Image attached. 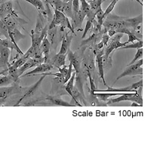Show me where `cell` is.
<instances>
[{
  "instance_id": "obj_1",
  "label": "cell",
  "mask_w": 151,
  "mask_h": 151,
  "mask_svg": "<svg viewBox=\"0 0 151 151\" xmlns=\"http://www.w3.org/2000/svg\"><path fill=\"white\" fill-rule=\"evenodd\" d=\"M54 12H55V14H54L53 19L48 25V29H52L57 26H60L61 32H64V29L65 28H68L72 32V33L75 34V29L72 26L70 21H69L68 17L64 15L63 12H59L56 9H54Z\"/></svg>"
},
{
  "instance_id": "obj_2",
  "label": "cell",
  "mask_w": 151,
  "mask_h": 151,
  "mask_svg": "<svg viewBox=\"0 0 151 151\" xmlns=\"http://www.w3.org/2000/svg\"><path fill=\"white\" fill-rule=\"evenodd\" d=\"M132 101V102H136L140 105V106H143V98L142 95L137 93H131L129 92V94H122L120 97H119L117 98H113V99H109L107 103L106 104V105H111L113 104L119 103L122 101Z\"/></svg>"
},
{
  "instance_id": "obj_3",
  "label": "cell",
  "mask_w": 151,
  "mask_h": 151,
  "mask_svg": "<svg viewBox=\"0 0 151 151\" xmlns=\"http://www.w3.org/2000/svg\"><path fill=\"white\" fill-rule=\"evenodd\" d=\"M143 59H140L137 61H136L134 64L128 65V67L124 70L123 72L116 79L114 83H116L119 79L121 78L125 77V76H135V75H142L143 74Z\"/></svg>"
},
{
  "instance_id": "obj_4",
  "label": "cell",
  "mask_w": 151,
  "mask_h": 151,
  "mask_svg": "<svg viewBox=\"0 0 151 151\" xmlns=\"http://www.w3.org/2000/svg\"><path fill=\"white\" fill-rule=\"evenodd\" d=\"M50 73H42V77L40 78V79H39V80H38L36 83H35V84H33V86H31L30 87H29V88H28L27 91H26V93L24 94V96H23L22 98L20 99V101H19L17 102V103L14 106H17L18 104H20V103H21L22 101H24V99H26V98H30V97L33 96V94L36 93V91L39 89V88L40 87V86H41L42 83V81L44 80V79L46 77V76H50Z\"/></svg>"
},
{
  "instance_id": "obj_5",
  "label": "cell",
  "mask_w": 151,
  "mask_h": 151,
  "mask_svg": "<svg viewBox=\"0 0 151 151\" xmlns=\"http://www.w3.org/2000/svg\"><path fill=\"white\" fill-rule=\"evenodd\" d=\"M21 91V87L14 83V85L12 86H3L0 87V98H7L9 97L14 95V94H18Z\"/></svg>"
},
{
  "instance_id": "obj_6",
  "label": "cell",
  "mask_w": 151,
  "mask_h": 151,
  "mask_svg": "<svg viewBox=\"0 0 151 151\" xmlns=\"http://www.w3.org/2000/svg\"><path fill=\"white\" fill-rule=\"evenodd\" d=\"M67 55L68 57L70 62L72 64L76 74H80L81 72H82V67H81L82 60H81V58H79V55L76 53H73V52H71L70 50H69L67 52Z\"/></svg>"
},
{
  "instance_id": "obj_7",
  "label": "cell",
  "mask_w": 151,
  "mask_h": 151,
  "mask_svg": "<svg viewBox=\"0 0 151 151\" xmlns=\"http://www.w3.org/2000/svg\"><path fill=\"white\" fill-rule=\"evenodd\" d=\"M44 63V57H42V58L40 59H36V58H29L27 60L25 63L24 64V65L21 66L20 68H18V75L21 78V76L23 75V73H24V71H26L29 68H32V67H36V66L40 65V64Z\"/></svg>"
},
{
  "instance_id": "obj_8",
  "label": "cell",
  "mask_w": 151,
  "mask_h": 151,
  "mask_svg": "<svg viewBox=\"0 0 151 151\" xmlns=\"http://www.w3.org/2000/svg\"><path fill=\"white\" fill-rule=\"evenodd\" d=\"M54 66L51 64L50 63H42V64H40V65L36 66V68L33 70L29 71L27 73L24 74L21 76V77H26V76H35L36 74L40 73H44L48 72V71L52 70L53 69Z\"/></svg>"
},
{
  "instance_id": "obj_9",
  "label": "cell",
  "mask_w": 151,
  "mask_h": 151,
  "mask_svg": "<svg viewBox=\"0 0 151 151\" xmlns=\"http://www.w3.org/2000/svg\"><path fill=\"white\" fill-rule=\"evenodd\" d=\"M11 49L2 45H0V67L4 69H8L11 65L9 64V56L11 55Z\"/></svg>"
},
{
  "instance_id": "obj_10",
  "label": "cell",
  "mask_w": 151,
  "mask_h": 151,
  "mask_svg": "<svg viewBox=\"0 0 151 151\" xmlns=\"http://www.w3.org/2000/svg\"><path fill=\"white\" fill-rule=\"evenodd\" d=\"M104 52V48H102L100 52H98V53L95 54L96 55V64H98V73H99L100 77L103 81V83L105 86H107L106 82H105L104 79V65H103V55Z\"/></svg>"
},
{
  "instance_id": "obj_11",
  "label": "cell",
  "mask_w": 151,
  "mask_h": 151,
  "mask_svg": "<svg viewBox=\"0 0 151 151\" xmlns=\"http://www.w3.org/2000/svg\"><path fill=\"white\" fill-rule=\"evenodd\" d=\"M73 40V33L71 35H68V33H65L62 36V42L60 46V52L58 54L60 55H66L70 47L71 42Z\"/></svg>"
},
{
  "instance_id": "obj_12",
  "label": "cell",
  "mask_w": 151,
  "mask_h": 151,
  "mask_svg": "<svg viewBox=\"0 0 151 151\" xmlns=\"http://www.w3.org/2000/svg\"><path fill=\"white\" fill-rule=\"evenodd\" d=\"M47 24V18L43 15L40 12H38L37 18H36V25L35 29H33L35 35L40 36L42 31Z\"/></svg>"
},
{
  "instance_id": "obj_13",
  "label": "cell",
  "mask_w": 151,
  "mask_h": 151,
  "mask_svg": "<svg viewBox=\"0 0 151 151\" xmlns=\"http://www.w3.org/2000/svg\"><path fill=\"white\" fill-rule=\"evenodd\" d=\"M86 17V14L79 9V12L73 15V18L72 19V26L74 29H77L78 30H83L82 29V24L85 17Z\"/></svg>"
},
{
  "instance_id": "obj_14",
  "label": "cell",
  "mask_w": 151,
  "mask_h": 151,
  "mask_svg": "<svg viewBox=\"0 0 151 151\" xmlns=\"http://www.w3.org/2000/svg\"><path fill=\"white\" fill-rule=\"evenodd\" d=\"M14 12V10L13 9V4L12 1L0 3V19L1 20L6 17L8 14Z\"/></svg>"
},
{
  "instance_id": "obj_15",
  "label": "cell",
  "mask_w": 151,
  "mask_h": 151,
  "mask_svg": "<svg viewBox=\"0 0 151 151\" xmlns=\"http://www.w3.org/2000/svg\"><path fill=\"white\" fill-rule=\"evenodd\" d=\"M52 44L47 38V35L43 38L41 44V48L42 51V54L44 55V63H48L49 61V52L51 50Z\"/></svg>"
},
{
  "instance_id": "obj_16",
  "label": "cell",
  "mask_w": 151,
  "mask_h": 151,
  "mask_svg": "<svg viewBox=\"0 0 151 151\" xmlns=\"http://www.w3.org/2000/svg\"><path fill=\"white\" fill-rule=\"evenodd\" d=\"M66 58H67V54L66 55H60L57 54L54 58L52 59H49L48 63L54 66V67H60L65 65L66 64Z\"/></svg>"
},
{
  "instance_id": "obj_17",
  "label": "cell",
  "mask_w": 151,
  "mask_h": 151,
  "mask_svg": "<svg viewBox=\"0 0 151 151\" xmlns=\"http://www.w3.org/2000/svg\"><path fill=\"white\" fill-rule=\"evenodd\" d=\"M17 70L18 69L12 65V64L8 67L7 76L13 81V83H19V80H20V76L18 75V70Z\"/></svg>"
},
{
  "instance_id": "obj_18",
  "label": "cell",
  "mask_w": 151,
  "mask_h": 151,
  "mask_svg": "<svg viewBox=\"0 0 151 151\" xmlns=\"http://www.w3.org/2000/svg\"><path fill=\"white\" fill-rule=\"evenodd\" d=\"M46 100L50 101L52 104L57 105V106H73V104L68 103L67 101H64V100L61 98H58L57 96H48L46 98Z\"/></svg>"
},
{
  "instance_id": "obj_19",
  "label": "cell",
  "mask_w": 151,
  "mask_h": 151,
  "mask_svg": "<svg viewBox=\"0 0 151 151\" xmlns=\"http://www.w3.org/2000/svg\"><path fill=\"white\" fill-rule=\"evenodd\" d=\"M24 1L29 2L31 5H33L34 7L37 9L38 12H41L42 14L46 17V12H45V5H44L42 0H24Z\"/></svg>"
},
{
  "instance_id": "obj_20",
  "label": "cell",
  "mask_w": 151,
  "mask_h": 151,
  "mask_svg": "<svg viewBox=\"0 0 151 151\" xmlns=\"http://www.w3.org/2000/svg\"><path fill=\"white\" fill-rule=\"evenodd\" d=\"M62 12H63L64 15L67 16L68 18H70L71 20H72L73 17V14L72 0H70V1H68V2H64V7H63V11H62Z\"/></svg>"
},
{
  "instance_id": "obj_21",
  "label": "cell",
  "mask_w": 151,
  "mask_h": 151,
  "mask_svg": "<svg viewBox=\"0 0 151 151\" xmlns=\"http://www.w3.org/2000/svg\"><path fill=\"white\" fill-rule=\"evenodd\" d=\"M97 94H93L94 97H96L99 101H101L105 102L106 101H108L110 99V98L113 96H116V95H119V94H121L119 93H115V92H110V94H107V92H102L103 94H101L100 92H96Z\"/></svg>"
},
{
  "instance_id": "obj_22",
  "label": "cell",
  "mask_w": 151,
  "mask_h": 151,
  "mask_svg": "<svg viewBox=\"0 0 151 151\" xmlns=\"http://www.w3.org/2000/svg\"><path fill=\"white\" fill-rule=\"evenodd\" d=\"M75 76H76V72L74 71L73 73H72V76H71V77L70 78L68 81H67V83H65V86H64V89L66 90L67 93H68L73 98V94H72V91L73 88L74 87V83H75Z\"/></svg>"
},
{
  "instance_id": "obj_23",
  "label": "cell",
  "mask_w": 151,
  "mask_h": 151,
  "mask_svg": "<svg viewBox=\"0 0 151 151\" xmlns=\"http://www.w3.org/2000/svg\"><path fill=\"white\" fill-rule=\"evenodd\" d=\"M31 42H32L31 46L34 48L35 51L41 48L42 40L40 39V36H37V35L34 34L33 30L31 31Z\"/></svg>"
},
{
  "instance_id": "obj_24",
  "label": "cell",
  "mask_w": 151,
  "mask_h": 151,
  "mask_svg": "<svg viewBox=\"0 0 151 151\" xmlns=\"http://www.w3.org/2000/svg\"><path fill=\"white\" fill-rule=\"evenodd\" d=\"M127 21L130 24L131 29H134L137 26H139L140 24H142L143 21V15L141 14L140 15L137 16L133 18H127Z\"/></svg>"
},
{
  "instance_id": "obj_25",
  "label": "cell",
  "mask_w": 151,
  "mask_h": 151,
  "mask_svg": "<svg viewBox=\"0 0 151 151\" xmlns=\"http://www.w3.org/2000/svg\"><path fill=\"white\" fill-rule=\"evenodd\" d=\"M8 29H10V31L12 32V35H13V37H14L16 42H19L21 40L25 38V36L20 32L18 28H8Z\"/></svg>"
},
{
  "instance_id": "obj_26",
  "label": "cell",
  "mask_w": 151,
  "mask_h": 151,
  "mask_svg": "<svg viewBox=\"0 0 151 151\" xmlns=\"http://www.w3.org/2000/svg\"><path fill=\"white\" fill-rule=\"evenodd\" d=\"M104 12L102 9L101 6L98 7V9L96 10V12H95V18H97V21H98V23L100 25H102L104 20Z\"/></svg>"
},
{
  "instance_id": "obj_27",
  "label": "cell",
  "mask_w": 151,
  "mask_h": 151,
  "mask_svg": "<svg viewBox=\"0 0 151 151\" xmlns=\"http://www.w3.org/2000/svg\"><path fill=\"white\" fill-rule=\"evenodd\" d=\"M28 59H29V58H28L27 55L25 53H24V55H22V56H21V58H19L16 61H14V63L12 64V65L14 66V67H17V68L18 69L20 68L21 66L24 65V63H25Z\"/></svg>"
},
{
  "instance_id": "obj_28",
  "label": "cell",
  "mask_w": 151,
  "mask_h": 151,
  "mask_svg": "<svg viewBox=\"0 0 151 151\" xmlns=\"http://www.w3.org/2000/svg\"><path fill=\"white\" fill-rule=\"evenodd\" d=\"M0 45H2L4 47H6V48H9L10 49L16 50L17 51V48L14 46V45L13 44L12 41H11L9 39H5V40H0Z\"/></svg>"
},
{
  "instance_id": "obj_29",
  "label": "cell",
  "mask_w": 151,
  "mask_h": 151,
  "mask_svg": "<svg viewBox=\"0 0 151 151\" xmlns=\"http://www.w3.org/2000/svg\"><path fill=\"white\" fill-rule=\"evenodd\" d=\"M94 20L91 18H88L87 17V21H86V28H85V30H84V33H83V36H82V39H84L86 37V36L87 35L88 32H89L91 31V29H92V27H93V21Z\"/></svg>"
},
{
  "instance_id": "obj_30",
  "label": "cell",
  "mask_w": 151,
  "mask_h": 151,
  "mask_svg": "<svg viewBox=\"0 0 151 151\" xmlns=\"http://www.w3.org/2000/svg\"><path fill=\"white\" fill-rule=\"evenodd\" d=\"M143 47V40H139V41H137V42H134L131 45H125L124 46L121 47L119 48L120 49H127V48H142Z\"/></svg>"
},
{
  "instance_id": "obj_31",
  "label": "cell",
  "mask_w": 151,
  "mask_h": 151,
  "mask_svg": "<svg viewBox=\"0 0 151 151\" xmlns=\"http://www.w3.org/2000/svg\"><path fill=\"white\" fill-rule=\"evenodd\" d=\"M86 71H87L88 77V79H89L90 86H91V93L93 94L94 93V91L97 90V88H96V86H95V84H94V82L92 79V76H91V70H90L89 69H88L87 67H86Z\"/></svg>"
},
{
  "instance_id": "obj_32",
  "label": "cell",
  "mask_w": 151,
  "mask_h": 151,
  "mask_svg": "<svg viewBox=\"0 0 151 151\" xmlns=\"http://www.w3.org/2000/svg\"><path fill=\"white\" fill-rule=\"evenodd\" d=\"M12 83H14L13 81L7 75H5V76H0V87L8 86L9 85L12 84Z\"/></svg>"
},
{
  "instance_id": "obj_33",
  "label": "cell",
  "mask_w": 151,
  "mask_h": 151,
  "mask_svg": "<svg viewBox=\"0 0 151 151\" xmlns=\"http://www.w3.org/2000/svg\"><path fill=\"white\" fill-rule=\"evenodd\" d=\"M57 33V27L52 28V29H48V32H47V38L48 39V40L50 41L51 44H52L54 42V39H55V34Z\"/></svg>"
},
{
  "instance_id": "obj_34",
  "label": "cell",
  "mask_w": 151,
  "mask_h": 151,
  "mask_svg": "<svg viewBox=\"0 0 151 151\" xmlns=\"http://www.w3.org/2000/svg\"><path fill=\"white\" fill-rule=\"evenodd\" d=\"M143 57V48H137V52H136L135 55H134V58H133V60L129 63L128 65H131V64H134L136 61H137L138 60L142 58Z\"/></svg>"
},
{
  "instance_id": "obj_35",
  "label": "cell",
  "mask_w": 151,
  "mask_h": 151,
  "mask_svg": "<svg viewBox=\"0 0 151 151\" xmlns=\"http://www.w3.org/2000/svg\"><path fill=\"white\" fill-rule=\"evenodd\" d=\"M0 34L3 35L6 37V39H9V32H8V27L5 25L3 22L0 20ZM10 40V39H9Z\"/></svg>"
},
{
  "instance_id": "obj_36",
  "label": "cell",
  "mask_w": 151,
  "mask_h": 151,
  "mask_svg": "<svg viewBox=\"0 0 151 151\" xmlns=\"http://www.w3.org/2000/svg\"><path fill=\"white\" fill-rule=\"evenodd\" d=\"M79 3H81V10L83 11L84 13L87 14L90 10L89 4L86 2V0H79Z\"/></svg>"
},
{
  "instance_id": "obj_37",
  "label": "cell",
  "mask_w": 151,
  "mask_h": 151,
  "mask_svg": "<svg viewBox=\"0 0 151 151\" xmlns=\"http://www.w3.org/2000/svg\"><path fill=\"white\" fill-rule=\"evenodd\" d=\"M142 87H143V79H141L139 82L133 83L132 85H131V86H127L126 88H127V89L129 90H135V91H137V89H139V88H141Z\"/></svg>"
},
{
  "instance_id": "obj_38",
  "label": "cell",
  "mask_w": 151,
  "mask_h": 151,
  "mask_svg": "<svg viewBox=\"0 0 151 151\" xmlns=\"http://www.w3.org/2000/svg\"><path fill=\"white\" fill-rule=\"evenodd\" d=\"M117 3V1L116 0H113L111 2V3L109 5V6L107 7V9H106V11L104 12V18L106 17V16L108 15L109 14H110L112 12V11L113 10V9H114V7H115L116 4Z\"/></svg>"
},
{
  "instance_id": "obj_39",
  "label": "cell",
  "mask_w": 151,
  "mask_h": 151,
  "mask_svg": "<svg viewBox=\"0 0 151 151\" xmlns=\"http://www.w3.org/2000/svg\"><path fill=\"white\" fill-rule=\"evenodd\" d=\"M73 4V14H76L79 10V0H72Z\"/></svg>"
},
{
  "instance_id": "obj_40",
  "label": "cell",
  "mask_w": 151,
  "mask_h": 151,
  "mask_svg": "<svg viewBox=\"0 0 151 151\" xmlns=\"http://www.w3.org/2000/svg\"><path fill=\"white\" fill-rule=\"evenodd\" d=\"M128 36H129V40H128L127 42H125V44L127 45V44H129V43L130 42H134V41H139V39L136 36H134L133 33H132L131 32H129V33H128Z\"/></svg>"
},
{
  "instance_id": "obj_41",
  "label": "cell",
  "mask_w": 151,
  "mask_h": 151,
  "mask_svg": "<svg viewBox=\"0 0 151 151\" xmlns=\"http://www.w3.org/2000/svg\"><path fill=\"white\" fill-rule=\"evenodd\" d=\"M110 36H109V35L107 34V33H103V35H102V37H101V42H103L104 45V46H106V44H107V42H108L109 40H110Z\"/></svg>"
},
{
  "instance_id": "obj_42",
  "label": "cell",
  "mask_w": 151,
  "mask_h": 151,
  "mask_svg": "<svg viewBox=\"0 0 151 151\" xmlns=\"http://www.w3.org/2000/svg\"><path fill=\"white\" fill-rule=\"evenodd\" d=\"M63 67H64L63 68H61V67H58V69L59 72H60L61 74H63V75L64 76V77H65V76L67 75V70H68V67H67V66H66V64L65 65L63 66Z\"/></svg>"
},
{
  "instance_id": "obj_43",
  "label": "cell",
  "mask_w": 151,
  "mask_h": 151,
  "mask_svg": "<svg viewBox=\"0 0 151 151\" xmlns=\"http://www.w3.org/2000/svg\"><path fill=\"white\" fill-rule=\"evenodd\" d=\"M5 101H6V98H0V106H2L5 103Z\"/></svg>"
},
{
  "instance_id": "obj_44",
  "label": "cell",
  "mask_w": 151,
  "mask_h": 151,
  "mask_svg": "<svg viewBox=\"0 0 151 151\" xmlns=\"http://www.w3.org/2000/svg\"><path fill=\"white\" fill-rule=\"evenodd\" d=\"M48 2H49L50 5H51V6H52V7L53 8V9H54L53 5H54V3H55V2H56L57 0H48Z\"/></svg>"
},
{
  "instance_id": "obj_45",
  "label": "cell",
  "mask_w": 151,
  "mask_h": 151,
  "mask_svg": "<svg viewBox=\"0 0 151 151\" xmlns=\"http://www.w3.org/2000/svg\"><path fill=\"white\" fill-rule=\"evenodd\" d=\"M132 106H140V105L137 103H136V102H132Z\"/></svg>"
},
{
  "instance_id": "obj_46",
  "label": "cell",
  "mask_w": 151,
  "mask_h": 151,
  "mask_svg": "<svg viewBox=\"0 0 151 151\" xmlns=\"http://www.w3.org/2000/svg\"><path fill=\"white\" fill-rule=\"evenodd\" d=\"M97 2H98V5H100V6H101V5H102V3H103L104 0H97Z\"/></svg>"
},
{
  "instance_id": "obj_47",
  "label": "cell",
  "mask_w": 151,
  "mask_h": 151,
  "mask_svg": "<svg viewBox=\"0 0 151 151\" xmlns=\"http://www.w3.org/2000/svg\"><path fill=\"white\" fill-rule=\"evenodd\" d=\"M8 1H11V0H0V3H2V2H8Z\"/></svg>"
},
{
  "instance_id": "obj_48",
  "label": "cell",
  "mask_w": 151,
  "mask_h": 151,
  "mask_svg": "<svg viewBox=\"0 0 151 151\" xmlns=\"http://www.w3.org/2000/svg\"><path fill=\"white\" fill-rule=\"evenodd\" d=\"M92 1H94V0H86V2H87L88 3H89V2H92Z\"/></svg>"
},
{
  "instance_id": "obj_49",
  "label": "cell",
  "mask_w": 151,
  "mask_h": 151,
  "mask_svg": "<svg viewBox=\"0 0 151 151\" xmlns=\"http://www.w3.org/2000/svg\"><path fill=\"white\" fill-rule=\"evenodd\" d=\"M68 1H70V0H63V2H68Z\"/></svg>"
},
{
  "instance_id": "obj_50",
  "label": "cell",
  "mask_w": 151,
  "mask_h": 151,
  "mask_svg": "<svg viewBox=\"0 0 151 151\" xmlns=\"http://www.w3.org/2000/svg\"><path fill=\"white\" fill-rule=\"evenodd\" d=\"M42 2H45V1H47V0H42Z\"/></svg>"
}]
</instances>
